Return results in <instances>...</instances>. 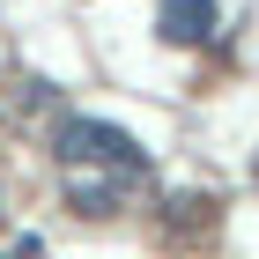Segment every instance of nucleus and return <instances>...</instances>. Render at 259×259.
<instances>
[{
  "label": "nucleus",
  "mask_w": 259,
  "mask_h": 259,
  "mask_svg": "<svg viewBox=\"0 0 259 259\" xmlns=\"http://www.w3.org/2000/svg\"><path fill=\"white\" fill-rule=\"evenodd\" d=\"M60 156L67 163H111V170H148V148H141L126 126H104V119H67L60 126Z\"/></svg>",
  "instance_id": "obj_1"
},
{
  "label": "nucleus",
  "mask_w": 259,
  "mask_h": 259,
  "mask_svg": "<svg viewBox=\"0 0 259 259\" xmlns=\"http://www.w3.org/2000/svg\"><path fill=\"white\" fill-rule=\"evenodd\" d=\"M215 22H222L215 0H163V8H156V30H163L170 45H207Z\"/></svg>",
  "instance_id": "obj_2"
},
{
  "label": "nucleus",
  "mask_w": 259,
  "mask_h": 259,
  "mask_svg": "<svg viewBox=\"0 0 259 259\" xmlns=\"http://www.w3.org/2000/svg\"><path fill=\"white\" fill-rule=\"evenodd\" d=\"M67 200H74L81 215H111V193H104V185H81V178H74V193H67Z\"/></svg>",
  "instance_id": "obj_3"
},
{
  "label": "nucleus",
  "mask_w": 259,
  "mask_h": 259,
  "mask_svg": "<svg viewBox=\"0 0 259 259\" xmlns=\"http://www.w3.org/2000/svg\"><path fill=\"white\" fill-rule=\"evenodd\" d=\"M0 259H37V237H22V244H8Z\"/></svg>",
  "instance_id": "obj_4"
}]
</instances>
